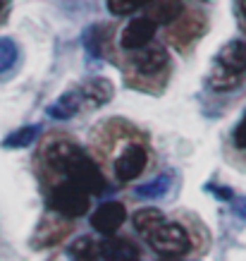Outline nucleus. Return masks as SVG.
Segmentation results:
<instances>
[{"mask_svg":"<svg viewBox=\"0 0 246 261\" xmlns=\"http://www.w3.org/2000/svg\"><path fill=\"white\" fill-rule=\"evenodd\" d=\"M244 74H246V43L244 41H230L215 56L210 74H208V87L213 91H232V89L239 87Z\"/></svg>","mask_w":246,"mask_h":261,"instance_id":"nucleus-1","label":"nucleus"},{"mask_svg":"<svg viewBox=\"0 0 246 261\" xmlns=\"http://www.w3.org/2000/svg\"><path fill=\"white\" fill-rule=\"evenodd\" d=\"M146 242L151 245L153 252H158L160 256H170V259L184 256L191 249V238L187 228L182 223L167 221V218L153 230L151 235H146Z\"/></svg>","mask_w":246,"mask_h":261,"instance_id":"nucleus-2","label":"nucleus"},{"mask_svg":"<svg viewBox=\"0 0 246 261\" xmlns=\"http://www.w3.org/2000/svg\"><path fill=\"white\" fill-rule=\"evenodd\" d=\"M48 206L55 214L65 216V218H79V216H84L88 211V192H84L74 182L65 180L50 192Z\"/></svg>","mask_w":246,"mask_h":261,"instance_id":"nucleus-3","label":"nucleus"},{"mask_svg":"<svg viewBox=\"0 0 246 261\" xmlns=\"http://www.w3.org/2000/svg\"><path fill=\"white\" fill-rule=\"evenodd\" d=\"M65 177H67L70 182H74V185H79L81 190L88 192V194H98V192L105 190V177H103V173L98 170V166H96L94 161L88 159L84 151H81L79 156L72 161V166L67 168Z\"/></svg>","mask_w":246,"mask_h":261,"instance_id":"nucleus-4","label":"nucleus"},{"mask_svg":"<svg viewBox=\"0 0 246 261\" xmlns=\"http://www.w3.org/2000/svg\"><path fill=\"white\" fill-rule=\"evenodd\" d=\"M146 161H148V156H146V149L141 144H129L127 149L117 156V161H115V177L119 182L136 180L143 173Z\"/></svg>","mask_w":246,"mask_h":261,"instance_id":"nucleus-5","label":"nucleus"},{"mask_svg":"<svg viewBox=\"0 0 246 261\" xmlns=\"http://www.w3.org/2000/svg\"><path fill=\"white\" fill-rule=\"evenodd\" d=\"M132 63H134V70L143 77H153V74H158L167 67L170 63V56H167V50L158 43H148V46L139 48L134 50V56H132Z\"/></svg>","mask_w":246,"mask_h":261,"instance_id":"nucleus-6","label":"nucleus"},{"mask_svg":"<svg viewBox=\"0 0 246 261\" xmlns=\"http://www.w3.org/2000/svg\"><path fill=\"white\" fill-rule=\"evenodd\" d=\"M156 24L148 19V17H136L122 29V36H119V43L125 50H139V48L148 46L156 36Z\"/></svg>","mask_w":246,"mask_h":261,"instance_id":"nucleus-7","label":"nucleus"},{"mask_svg":"<svg viewBox=\"0 0 246 261\" xmlns=\"http://www.w3.org/2000/svg\"><path fill=\"white\" fill-rule=\"evenodd\" d=\"M125 221H127V208L119 201H105L91 214V225L103 235H112Z\"/></svg>","mask_w":246,"mask_h":261,"instance_id":"nucleus-8","label":"nucleus"},{"mask_svg":"<svg viewBox=\"0 0 246 261\" xmlns=\"http://www.w3.org/2000/svg\"><path fill=\"white\" fill-rule=\"evenodd\" d=\"M81 153V149L74 142H67V139H57V142L48 144V149L43 151V159H46L48 168H53L57 173H67V168L72 166V161Z\"/></svg>","mask_w":246,"mask_h":261,"instance_id":"nucleus-9","label":"nucleus"},{"mask_svg":"<svg viewBox=\"0 0 246 261\" xmlns=\"http://www.w3.org/2000/svg\"><path fill=\"white\" fill-rule=\"evenodd\" d=\"M182 10H184L182 0H151L148 10H146V17L156 27L158 24H172L177 17L182 15Z\"/></svg>","mask_w":246,"mask_h":261,"instance_id":"nucleus-10","label":"nucleus"},{"mask_svg":"<svg viewBox=\"0 0 246 261\" xmlns=\"http://www.w3.org/2000/svg\"><path fill=\"white\" fill-rule=\"evenodd\" d=\"M79 94H81V103H86L91 108H98V106H103V103H108L112 98V84L108 80H103V77H94L79 89Z\"/></svg>","mask_w":246,"mask_h":261,"instance_id":"nucleus-11","label":"nucleus"},{"mask_svg":"<svg viewBox=\"0 0 246 261\" xmlns=\"http://www.w3.org/2000/svg\"><path fill=\"white\" fill-rule=\"evenodd\" d=\"M101 252L105 261H136L139 252L127 238H110L101 242Z\"/></svg>","mask_w":246,"mask_h":261,"instance_id":"nucleus-12","label":"nucleus"},{"mask_svg":"<svg viewBox=\"0 0 246 261\" xmlns=\"http://www.w3.org/2000/svg\"><path fill=\"white\" fill-rule=\"evenodd\" d=\"M70 256L72 261H101L103 252H101V242L88 235H81L70 245Z\"/></svg>","mask_w":246,"mask_h":261,"instance_id":"nucleus-13","label":"nucleus"},{"mask_svg":"<svg viewBox=\"0 0 246 261\" xmlns=\"http://www.w3.org/2000/svg\"><path fill=\"white\" fill-rule=\"evenodd\" d=\"M163 221H165L163 211L151 208V206L139 208V211H134V214H132V225H134V230L139 232V235H143V238H146V235H151L153 230L158 228Z\"/></svg>","mask_w":246,"mask_h":261,"instance_id":"nucleus-14","label":"nucleus"},{"mask_svg":"<svg viewBox=\"0 0 246 261\" xmlns=\"http://www.w3.org/2000/svg\"><path fill=\"white\" fill-rule=\"evenodd\" d=\"M79 108H81V94L79 91H67L48 108V115L57 120H70L72 115L79 113Z\"/></svg>","mask_w":246,"mask_h":261,"instance_id":"nucleus-15","label":"nucleus"},{"mask_svg":"<svg viewBox=\"0 0 246 261\" xmlns=\"http://www.w3.org/2000/svg\"><path fill=\"white\" fill-rule=\"evenodd\" d=\"M39 125H24L19 129H15L10 137H5V142L3 146H8V149H24V146H29V144L36 142V137H39Z\"/></svg>","mask_w":246,"mask_h":261,"instance_id":"nucleus-16","label":"nucleus"},{"mask_svg":"<svg viewBox=\"0 0 246 261\" xmlns=\"http://www.w3.org/2000/svg\"><path fill=\"white\" fill-rule=\"evenodd\" d=\"M167 190H170V175H158V177H156V180H151L148 185L136 187V197H141V199H158V197H163Z\"/></svg>","mask_w":246,"mask_h":261,"instance_id":"nucleus-17","label":"nucleus"},{"mask_svg":"<svg viewBox=\"0 0 246 261\" xmlns=\"http://www.w3.org/2000/svg\"><path fill=\"white\" fill-rule=\"evenodd\" d=\"M148 3H151V0H105L108 10H110L112 15H117V17L132 15V12H136V10L146 8Z\"/></svg>","mask_w":246,"mask_h":261,"instance_id":"nucleus-18","label":"nucleus"},{"mask_svg":"<svg viewBox=\"0 0 246 261\" xmlns=\"http://www.w3.org/2000/svg\"><path fill=\"white\" fill-rule=\"evenodd\" d=\"M17 43L12 39H5V36H0V74L3 72H8L12 65L17 63Z\"/></svg>","mask_w":246,"mask_h":261,"instance_id":"nucleus-19","label":"nucleus"},{"mask_svg":"<svg viewBox=\"0 0 246 261\" xmlns=\"http://www.w3.org/2000/svg\"><path fill=\"white\" fill-rule=\"evenodd\" d=\"M234 144H237L239 149H246V118L241 120L234 129Z\"/></svg>","mask_w":246,"mask_h":261,"instance_id":"nucleus-20","label":"nucleus"},{"mask_svg":"<svg viewBox=\"0 0 246 261\" xmlns=\"http://www.w3.org/2000/svg\"><path fill=\"white\" fill-rule=\"evenodd\" d=\"M234 211L246 221V199H234Z\"/></svg>","mask_w":246,"mask_h":261,"instance_id":"nucleus-21","label":"nucleus"},{"mask_svg":"<svg viewBox=\"0 0 246 261\" xmlns=\"http://www.w3.org/2000/svg\"><path fill=\"white\" fill-rule=\"evenodd\" d=\"M239 12H241V17L246 19V0H239Z\"/></svg>","mask_w":246,"mask_h":261,"instance_id":"nucleus-22","label":"nucleus"},{"mask_svg":"<svg viewBox=\"0 0 246 261\" xmlns=\"http://www.w3.org/2000/svg\"><path fill=\"white\" fill-rule=\"evenodd\" d=\"M0 10H3V0H0Z\"/></svg>","mask_w":246,"mask_h":261,"instance_id":"nucleus-23","label":"nucleus"},{"mask_svg":"<svg viewBox=\"0 0 246 261\" xmlns=\"http://www.w3.org/2000/svg\"><path fill=\"white\" fill-rule=\"evenodd\" d=\"M136 261H141V259H136Z\"/></svg>","mask_w":246,"mask_h":261,"instance_id":"nucleus-24","label":"nucleus"}]
</instances>
